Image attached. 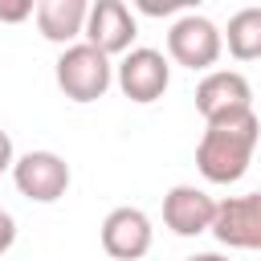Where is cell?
<instances>
[{"instance_id":"cell-16","label":"cell","mask_w":261,"mask_h":261,"mask_svg":"<svg viewBox=\"0 0 261 261\" xmlns=\"http://www.w3.org/2000/svg\"><path fill=\"white\" fill-rule=\"evenodd\" d=\"M184 261H228L224 253H192V257H184Z\"/></svg>"},{"instance_id":"cell-14","label":"cell","mask_w":261,"mask_h":261,"mask_svg":"<svg viewBox=\"0 0 261 261\" xmlns=\"http://www.w3.org/2000/svg\"><path fill=\"white\" fill-rule=\"evenodd\" d=\"M33 0H20V4H0V20H8V24H16V20H24V16H33Z\"/></svg>"},{"instance_id":"cell-10","label":"cell","mask_w":261,"mask_h":261,"mask_svg":"<svg viewBox=\"0 0 261 261\" xmlns=\"http://www.w3.org/2000/svg\"><path fill=\"white\" fill-rule=\"evenodd\" d=\"M212 216H216V200L196 188V184H175L163 196V224L175 237H200L212 232Z\"/></svg>"},{"instance_id":"cell-6","label":"cell","mask_w":261,"mask_h":261,"mask_svg":"<svg viewBox=\"0 0 261 261\" xmlns=\"http://www.w3.org/2000/svg\"><path fill=\"white\" fill-rule=\"evenodd\" d=\"M196 110L204 122L249 114L253 110V86L241 69H208L196 86Z\"/></svg>"},{"instance_id":"cell-9","label":"cell","mask_w":261,"mask_h":261,"mask_svg":"<svg viewBox=\"0 0 261 261\" xmlns=\"http://www.w3.org/2000/svg\"><path fill=\"white\" fill-rule=\"evenodd\" d=\"M151 241H155V228H151V216L143 208H114L106 212L102 220V249L114 257V261H139L151 253Z\"/></svg>"},{"instance_id":"cell-13","label":"cell","mask_w":261,"mask_h":261,"mask_svg":"<svg viewBox=\"0 0 261 261\" xmlns=\"http://www.w3.org/2000/svg\"><path fill=\"white\" fill-rule=\"evenodd\" d=\"M12 245H16V220H12L8 208H0V257H4Z\"/></svg>"},{"instance_id":"cell-7","label":"cell","mask_w":261,"mask_h":261,"mask_svg":"<svg viewBox=\"0 0 261 261\" xmlns=\"http://www.w3.org/2000/svg\"><path fill=\"white\" fill-rule=\"evenodd\" d=\"M82 37H86V45H94L106 57L130 53L135 49V37H139V20H135L130 4H122V0H98V4H90L86 33Z\"/></svg>"},{"instance_id":"cell-8","label":"cell","mask_w":261,"mask_h":261,"mask_svg":"<svg viewBox=\"0 0 261 261\" xmlns=\"http://www.w3.org/2000/svg\"><path fill=\"white\" fill-rule=\"evenodd\" d=\"M212 237L228 249H261V192L216 200Z\"/></svg>"},{"instance_id":"cell-5","label":"cell","mask_w":261,"mask_h":261,"mask_svg":"<svg viewBox=\"0 0 261 261\" xmlns=\"http://www.w3.org/2000/svg\"><path fill=\"white\" fill-rule=\"evenodd\" d=\"M69 163L57 151H24L12 163V184L24 200L33 204H53L69 192Z\"/></svg>"},{"instance_id":"cell-3","label":"cell","mask_w":261,"mask_h":261,"mask_svg":"<svg viewBox=\"0 0 261 261\" xmlns=\"http://www.w3.org/2000/svg\"><path fill=\"white\" fill-rule=\"evenodd\" d=\"M224 53V37L220 29L200 16V12H184L179 20H171L167 29V57L184 69H212Z\"/></svg>"},{"instance_id":"cell-4","label":"cell","mask_w":261,"mask_h":261,"mask_svg":"<svg viewBox=\"0 0 261 261\" xmlns=\"http://www.w3.org/2000/svg\"><path fill=\"white\" fill-rule=\"evenodd\" d=\"M114 82L118 90L147 106V102H159L171 86V61L159 53V49H147V45H135L130 53H122V61L114 65Z\"/></svg>"},{"instance_id":"cell-2","label":"cell","mask_w":261,"mask_h":261,"mask_svg":"<svg viewBox=\"0 0 261 261\" xmlns=\"http://www.w3.org/2000/svg\"><path fill=\"white\" fill-rule=\"evenodd\" d=\"M53 77H57V90L69 98V102H98L110 82H114V65L106 53H98L94 45L77 41V45H65L57 65H53Z\"/></svg>"},{"instance_id":"cell-12","label":"cell","mask_w":261,"mask_h":261,"mask_svg":"<svg viewBox=\"0 0 261 261\" xmlns=\"http://www.w3.org/2000/svg\"><path fill=\"white\" fill-rule=\"evenodd\" d=\"M228 53L237 61H257L261 57V8H241L228 16V29L220 33Z\"/></svg>"},{"instance_id":"cell-1","label":"cell","mask_w":261,"mask_h":261,"mask_svg":"<svg viewBox=\"0 0 261 261\" xmlns=\"http://www.w3.org/2000/svg\"><path fill=\"white\" fill-rule=\"evenodd\" d=\"M257 143H261V118L253 110L204 122V135L196 143V167L208 184H237L249 171Z\"/></svg>"},{"instance_id":"cell-11","label":"cell","mask_w":261,"mask_h":261,"mask_svg":"<svg viewBox=\"0 0 261 261\" xmlns=\"http://www.w3.org/2000/svg\"><path fill=\"white\" fill-rule=\"evenodd\" d=\"M86 16H90V4L86 0H41L33 8V20L41 29L45 41L53 45H77V37L86 33Z\"/></svg>"},{"instance_id":"cell-15","label":"cell","mask_w":261,"mask_h":261,"mask_svg":"<svg viewBox=\"0 0 261 261\" xmlns=\"http://www.w3.org/2000/svg\"><path fill=\"white\" fill-rule=\"evenodd\" d=\"M12 163H16V151H12V135L0 126V175H4V171H12Z\"/></svg>"}]
</instances>
